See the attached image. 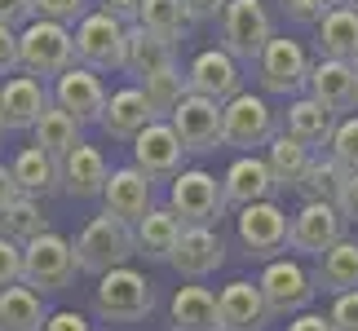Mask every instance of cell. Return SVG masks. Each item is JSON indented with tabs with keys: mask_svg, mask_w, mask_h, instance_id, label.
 Here are the masks:
<instances>
[{
	"mask_svg": "<svg viewBox=\"0 0 358 331\" xmlns=\"http://www.w3.org/2000/svg\"><path fill=\"white\" fill-rule=\"evenodd\" d=\"M186 163V146L173 133L169 119H155L150 128L133 142V168H142L150 182H173Z\"/></svg>",
	"mask_w": 358,
	"mask_h": 331,
	"instance_id": "cell-17",
	"label": "cell"
},
{
	"mask_svg": "<svg viewBox=\"0 0 358 331\" xmlns=\"http://www.w3.org/2000/svg\"><path fill=\"white\" fill-rule=\"evenodd\" d=\"M13 199H18V182H13L9 163H0V212H5V208H9Z\"/></svg>",
	"mask_w": 358,
	"mask_h": 331,
	"instance_id": "cell-50",
	"label": "cell"
},
{
	"mask_svg": "<svg viewBox=\"0 0 358 331\" xmlns=\"http://www.w3.org/2000/svg\"><path fill=\"white\" fill-rule=\"evenodd\" d=\"M266 163H270L274 186H279V190H296L301 182H306L310 163H314V150H310V146H301L296 137L279 133V137H274V142L266 146Z\"/></svg>",
	"mask_w": 358,
	"mask_h": 331,
	"instance_id": "cell-33",
	"label": "cell"
},
{
	"mask_svg": "<svg viewBox=\"0 0 358 331\" xmlns=\"http://www.w3.org/2000/svg\"><path fill=\"white\" fill-rule=\"evenodd\" d=\"M102 13L115 18L120 27H137V18H142V0H102Z\"/></svg>",
	"mask_w": 358,
	"mask_h": 331,
	"instance_id": "cell-45",
	"label": "cell"
},
{
	"mask_svg": "<svg viewBox=\"0 0 358 331\" xmlns=\"http://www.w3.org/2000/svg\"><path fill=\"white\" fill-rule=\"evenodd\" d=\"M150 309H155V283L133 265L102 274L93 287V314L102 323H142L150 318Z\"/></svg>",
	"mask_w": 358,
	"mask_h": 331,
	"instance_id": "cell-4",
	"label": "cell"
},
{
	"mask_svg": "<svg viewBox=\"0 0 358 331\" xmlns=\"http://www.w3.org/2000/svg\"><path fill=\"white\" fill-rule=\"evenodd\" d=\"M252 71H257L261 93H270V98H306L314 62H310V53H306V45H301V40L274 36L270 49L261 53V62L252 66Z\"/></svg>",
	"mask_w": 358,
	"mask_h": 331,
	"instance_id": "cell-7",
	"label": "cell"
},
{
	"mask_svg": "<svg viewBox=\"0 0 358 331\" xmlns=\"http://www.w3.org/2000/svg\"><path fill=\"white\" fill-rule=\"evenodd\" d=\"M336 9H354L358 13V0H336Z\"/></svg>",
	"mask_w": 358,
	"mask_h": 331,
	"instance_id": "cell-51",
	"label": "cell"
},
{
	"mask_svg": "<svg viewBox=\"0 0 358 331\" xmlns=\"http://www.w3.org/2000/svg\"><path fill=\"white\" fill-rule=\"evenodd\" d=\"M261 296H266V309L270 318H296V314H310V300H314V274L301 265L296 256H279V260H266L261 270Z\"/></svg>",
	"mask_w": 358,
	"mask_h": 331,
	"instance_id": "cell-10",
	"label": "cell"
},
{
	"mask_svg": "<svg viewBox=\"0 0 358 331\" xmlns=\"http://www.w3.org/2000/svg\"><path fill=\"white\" fill-rule=\"evenodd\" d=\"M354 66H358V62H354Z\"/></svg>",
	"mask_w": 358,
	"mask_h": 331,
	"instance_id": "cell-53",
	"label": "cell"
},
{
	"mask_svg": "<svg viewBox=\"0 0 358 331\" xmlns=\"http://www.w3.org/2000/svg\"><path fill=\"white\" fill-rule=\"evenodd\" d=\"M45 323H49V309L40 292H31L27 283L0 292V331H45Z\"/></svg>",
	"mask_w": 358,
	"mask_h": 331,
	"instance_id": "cell-32",
	"label": "cell"
},
{
	"mask_svg": "<svg viewBox=\"0 0 358 331\" xmlns=\"http://www.w3.org/2000/svg\"><path fill=\"white\" fill-rule=\"evenodd\" d=\"M287 331H332V323H327V314H296Z\"/></svg>",
	"mask_w": 358,
	"mask_h": 331,
	"instance_id": "cell-49",
	"label": "cell"
},
{
	"mask_svg": "<svg viewBox=\"0 0 358 331\" xmlns=\"http://www.w3.org/2000/svg\"><path fill=\"white\" fill-rule=\"evenodd\" d=\"M76 247L71 239H62V234H45V239L27 243L22 247V283L31 287V292L49 296V292H66V287L76 283Z\"/></svg>",
	"mask_w": 358,
	"mask_h": 331,
	"instance_id": "cell-9",
	"label": "cell"
},
{
	"mask_svg": "<svg viewBox=\"0 0 358 331\" xmlns=\"http://www.w3.org/2000/svg\"><path fill=\"white\" fill-rule=\"evenodd\" d=\"M155 106L146 102V93L129 84V89H115L111 98H106V110H102V124L98 128L111 137V142H137L150 124H155Z\"/></svg>",
	"mask_w": 358,
	"mask_h": 331,
	"instance_id": "cell-21",
	"label": "cell"
},
{
	"mask_svg": "<svg viewBox=\"0 0 358 331\" xmlns=\"http://www.w3.org/2000/svg\"><path fill=\"white\" fill-rule=\"evenodd\" d=\"M222 190H226V208H239V212L252 208V203H270L274 195H279L266 155H239V159L226 168Z\"/></svg>",
	"mask_w": 358,
	"mask_h": 331,
	"instance_id": "cell-20",
	"label": "cell"
},
{
	"mask_svg": "<svg viewBox=\"0 0 358 331\" xmlns=\"http://www.w3.org/2000/svg\"><path fill=\"white\" fill-rule=\"evenodd\" d=\"M5 133H9V128H5V119H0V150H5Z\"/></svg>",
	"mask_w": 358,
	"mask_h": 331,
	"instance_id": "cell-52",
	"label": "cell"
},
{
	"mask_svg": "<svg viewBox=\"0 0 358 331\" xmlns=\"http://www.w3.org/2000/svg\"><path fill=\"white\" fill-rule=\"evenodd\" d=\"M45 234H49V216H45V208H40V199L18 195L5 212H0V239L27 247V243L45 239Z\"/></svg>",
	"mask_w": 358,
	"mask_h": 331,
	"instance_id": "cell-35",
	"label": "cell"
},
{
	"mask_svg": "<svg viewBox=\"0 0 358 331\" xmlns=\"http://www.w3.org/2000/svg\"><path fill=\"white\" fill-rule=\"evenodd\" d=\"M314 287L327 296H345V292H358V239H341L332 252L319 256L314 265Z\"/></svg>",
	"mask_w": 358,
	"mask_h": 331,
	"instance_id": "cell-29",
	"label": "cell"
},
{
	"mask_svg": "<svg viewBox=\"0 0 358 331\" xmlns=\"http://www.w3.org/2000/svg\"><path fill=\"white\" fill-rule=\"evenodd\" d=\"M310 98L319 102L323 110H332L336 119H345L358 110V66L354 62H332V58H319L310 71Z\"/></svg>",
	"mask_w": 358,
	"mask_h": 331,
	"instance_id": "cell-19",
	"label": "cell"
},
{
	"mask_svg": "<svg viewBox=\"0 0 358 331\" xmlns=\"http://www.w3.org/2000/svg\"><path fill=\"white\" fill-rule=\"evenodd\" d=\"M336 208L341 216L350 221V226H358V172L345 177V186H341V199H336Z\"/></svg>",
	"mask_w": 358,
	"mask_h": 331,
	"instance_id": "cell-48",
	"label": "cell"
},
{
	"mask_svg": "<svg viewBox=\"0 0 358 331\" xmlns=\"http://www.w3.org/2000/svg\"><path fill=\"white\" fill-rule=\"evenodd\" d=\"M287 230H292V216L274 199L252 203L235 216V234L248 260H279V252H287Z\"/></svg>",
	"mask_w": 358,
	"mask_h": 331,
	"instance_id": "cell-11",
	"label": "cell"
},
{
	"mask_svg": "<svg viewBox=\"0 0 358 331\" xmlns=\"http://www.w3.org/2000/svg\"><path fill=\"white\" fill-rule=\"evenodd\" d=\"M217 305H222V327L226 331H266L270 327L266 296L248 279H230L222 292H217Z\"/></svg>",
	"mask_w": 358,
	"mask_h": 331,
	"instance_id": "cell-23",
	"label": "cell"
},
{
	"mask_svg": "<svg viewBox=\"0 0 358 331\" xmlns=\"http://www.w3.org/2000/svg\"><path fill=\"white\" fill-rule=\"evenodd\" d=\"M169 323H173V331H226L217 292H213V287H199V283H186V287L173 292Z\"/></svg>",
	"mask_w": 358,
	"mask_h": 331,
	"instance_id": "cell-24",
	"label": "cell"
},
{
	"mask_svg": "<svg viewBox=\"0 0 358 331\" xmlns=\"http://www.w3.org/2000/svg\"><path fill=\"white\" fill-rule=\"evenodd\" d=\"M106 177H111L106 155L98 146L85 142V146H76L71 155L62 159V195H71V199H102Z\"/></svg>",
	"mask_w": 358,
	"mask_h": 331,
	"instance_id": "cell-25",
	"label": "cell"
},
{
	"mask_svg": "<svg viewBox=\"0 0 358 331\" xmlns=\"http://www.w3.org/2000/svg\"><path fill=\"white\" fill-rule=\"evenodd\" d=\"M336 115L332 110H323L319 102L310 98H292L283 110V133L287 137H296L301 146H310V150H323V146H332V133H336Z\"/></svg>",
	"mask_w": 358,
	"mask_h": 331,
	"instance_id": "cell-26",
	"label": "cell"
},
{
	"mask_svg": "<svg viewBox=\"0 0 358 331\" xmlns=\"http://www.w3.org/2000/svg\"><path fill=\"white\" fill-rule=\"evenodd\" d=\"M345 230H350V221L341 216L336 203H301L296 216H292V230H287V252L319 260L341 239H350Z\"/></svg>",
	"mask_w": 358,
	"mask_h": 331,
	"instance_id": "cell-12",
	"label": "cell"
},
{
	"mask_svg": "<svg viewBox=\"0 0 358 331\" xmlns=\"http://www.w3.org/2000/svg\"><path fill=\"white\" fill-rule=\"evenodd\" d=\"M332 9H336V0H283V13L292 22H306V27H319Z\"/></svg>",
	"mask_w": 358,
	"mask_h": 331,
	"instance_id": "cell-40",
	"label": "cell"
},
{
	"mask_svg": "<svg viewBox=\"0 0 358 331\" xmlns=\"http://www.w3.org/2000/svg\"><path fill=\"white\" fill-rule=\"evenodd\" d=\"M102 212L120 216L124 226H137V221H146L150 212L159 208L155 203V182L133 168V163H124V168H111V177H106V190H102Z\"/></svg>",
	"mask_w": 358,
	"mask_h": 331,
	"instance_id": "cell-15",
	"label": "cell"
},
{
	"mask_svg": "<svg viewBox=\"0 0 358 331\" xmlns=\"http://www.w3.org/2000/svg\"><path fill=\"white\" fill-rule=\"evenodd\" d=\"M173 133L182 137L186 155H213V150L226 146V124H222V106L208 102V98H195V93H186L182 102L173 106Z\"/></svg>",
	"mask_w": 358,
	"mask_h": 331,
	"instance_id": "cell-14",
	"label": "cell"
},
{
	"mask_svg": "<svg viewBox=\"0 0 358 331\" xmlns=\"http://www.w3.org/2000/svg\"><path fill=\"white\" fill-rule=\"evenodd\" d=\"M18 53H22V75L31 80H58L76 66V31H66L58 22H31L18 31Z\"/></svg>",
	"mask_w": 358,
	"mask_h": 331,
	"instance_id": "cell-5",
	"label": "cell"
},
{
	"mask_svg": "<svg viewBox=\"0 0 358 331\" xmlns=\"http://www.w3.org/2000/svg\"><path fill=\"white\" fill-rule=\"evenodd\" d=\"M182 221L173 216V208H155L146 221H137L133 234H137V256L146 260H173L177 243H182Z\"/></svg>",
	"mask_w": 358,
	"mask_h": 331,
	"instance_id": "cell-31",
	"label": "cell"
},
{
	"mask_svg": "<svg viewBox=\"0 0 358 331\" xmlns=\"http://www.w3.org/2000/svg\"><path fill=\"white\" fill-rule=\"evenodd\" d=\"M137 27H142L146 36L164 40V45L177 49V40H182L190 31V13L182 0H142V18H137Z\"/></svg>",
	"mask_w": 358,
	"mask_h": 331,
	"instance_id": "cell-36",
	"label": "cell"
},
{
	"mask_svg": "<svg viewBox=\"0 0 358 331\" xmlns=\"http://www.w3.org/2000/svg\"><path fill=\"white\" fill-rule=\"evenodd\" d=\"M169 265L182 274L186 283H199L208 279V274H217L226 265V243L217 230H203V226H186L182 230V243H177V252Z\"/></svg>",
	"mask_w": 358,
	"mask_h": 331,
	"instance_id": "cell-22",
	"label": "cell"
},
{
	"mask_svg": "<svg viewBox=\"0 0 358 331\" xmlns=\"http://www.w3.org/2000/svg\"><path fill=\"white\" fill-rule=\"evenodd\" d=\"M22 71V53H18V31L0 27V80L18 75Z\"/></svg>",
	"mask_w": 358,
	"mask_h": 331,
	"instance_id": "cell-44",
	"label": "cell"
},
{
	"mask_svg": "<svg viewBox=\"0 0 358 331\" xmlns=\"http://www.w3.org/2000/svg\"><path fill=\"white\" fill-rule=\"evenodd\" d=\"M186 13H190V22H222V13L230 0H182Z\"/></svg>",
	"mask_w": 358,
	"mask_h": 331,
	"instance_id": "cell-47",
	"label": "cell"
},
{
	"mask_svg": "<svg viewBox=\"0 0 358 331\" xmlns=\"http://www.w3.org/2000/svg\"><path fill=\"white\" fill-rule=\"evenodd\" d=\"M217 31H222V49L239 66H257L261 53H266L270 40H274L270 5H266V0H230L226 13H222V22H217Z\"/></svg>",
	"mask_w": 358,
	"mask_h": 331,
	"instance_id": "cell-2",
	"label": "cell"
},
{
	"mask_svg": "<svg viewBox=\"0 0 358 331\" xmlns=\"http://www.w3.org/2000/svg\"><path fill=\"white\" fill-rule=\"evenodd\" d=\"M327 155H332V159H336L345 172H358V115H345V119L336 124Z\"/></svg>",
	"mask_w": 358,
	"mask_h": 331,
	"instance_id": "cell-39",
	"label": "cell"
},
{
	"mask_svg": "<svg viewBox=\"0 0 358 331\" xmlns=\"http://www.w3.org/2000/svg\"><path fill=\"white\" fill-rule=\"evenodd\" d=\"M76 66H89L98 75L129 71V27H120L106 13H89L76 27Z\"/></svg>",
	"mask_w": 358,
	"mask_h": 331,
	"instance_id": "cell-8",
	"label": "cell"
},
{
	"mask_svg": "<svg viewBox=\"0 0 358 331\" xmlns=\"http://www.w3.org/2000/svg\"><path fill=\"white\" fill-rule=\"evenodd\" d=\"M71 247H76V265H80V274H93V279H102V274L124 270V265L137 256V234H133V226H124L120 216L98 212V216L85 221V230L76 234Z\"/></svg>",
	"mask_w": 358,
	"mask_h": 331,
	"instance_id": "cell-1",
	"label": "cell"
},
{
	"mask_svg": "<svg viewBox=\"0 0 358 331\" xmlns=\"http://www.w3.org/2000/svg\"><path fill=\"white\" fill-rule=\"evenodd\" d=\"M49 106H53V93L40 80L22 75V71L0 80V119H5L9 133H31Z\"/></svg>",
	"mask_w": 358,
	"mask_h": 331,
	"instance_id": "cell-18",
	"label": "cell"
},
{
	"mask_svg": "<svg viewBox=\"0 0 358 331\" xmlns=\"http://www.w3.org/2000/svg\"><path fill=\"white\" fill-rule=\"evenodd\" d=\"M314 45H319V58L358 62V13L354 9H332L314 27Z\"/></svg>",
	"mask_w": 358,
	"mask_h": 331,
	"instance_id": "cell-30",
	"label": "cell"
},
{
	"mask_svg": "<svg viewBox=\"0 0 358 331\" xmlns=\"http://www.w3.org/2000/svg\"><path fill=\"white\" fill-rule=\"evenodd\" d=\"M45 331H93V323L80 309H53L49 323H45Z\"/></svg>",
	"mask_w": 358,
	"mask_h": 331,
	"instance_id": "cell-46",
	"label": "cell"
},
{
	"mask_svg": "<svg viewBox=\"0 0 358 331\" xmlns=\"http://www.w3.org/2000/svg\"><path fill=\"white\" fill-rule=\"evenodd\" d=\"M327 323H332V331H358V292L336 296L327 309Z\"/></svg>",
	"mask_w": 358,
	"mask_h": 331,
	"instance_id": "cell-42",
	"label": "cell"
},
{
	"mask_svg": "<svg viewBox=\"0 0 358 331\" xmlns=\"http://www.w3.org/2000/svg\"><path fill=\"white\" fill-rule=\"evenodd\" d=\"M53 106L66 110L76 124H102V110H106V84L98 71H89V66H71L66 75L53 80Z\"/></svg>",
	"mask_w": 358,
	"mask_h": 331,
	"instance_id": "cell-16",
	"label": "cell"
},
{
	"mask_svg": "<svg viewBox=\"0 0 358 331\" xmlns=\"http://www.w3.org/2000/svg\"><path fill=\"white\" fill-rule=\"evenodd\" d=\"M80 128L85 124H76L66 110H58V106H49L45 115H40V124L31 128V146H40L45 155H53V159H66L76 146H85V137H80Z\"/></svg>",
	"mask_w": 358,
	"mask_h": 331,
	"instance_id": "cell-34",
	"label": "cell"
},
{
	"mask_svg": "<svg viewBox=\"0 0 358 331\" xmlns=\"http://www.w3.org/2000/svg\"><path fill=\"white\" fill-rule=\"evenodd\" d=\"M22 283V247L0 239V292L5 287H18Z\"/></svg>",
	"mask_w": 358,
	"mask_h": 331,
	"instance_id": "cell-41",
	"label": "cell"
},
{
	"mask_svg": "<svg viewBox=\"0 0 358 331\" xmlns=\"http://www.w3.org/2000/svg\"><path fill=\"white\" fill-rule=\"evenodd\" d=\"M186 93L208 98L217 106L235 102L243 93V66L230 58L222 45H217V49H199L195 58H190V66H186Z\"/></svg>",
	"mask_w": 358,
	"mask_h": 331,
	"instance_id": "cell-13",
	"label": "cell"
},
{
	"mask_svg": "<svg viewBox=\"0 0 358 331\" xmlns=\"http://www.w3.org/2000/svg\"><path fill=\"white\" fill-rule=\"evenodd\" d=\"M9 172H13V182H18V195H27V199H45L53 190H62V163L53 155H45L40 146H22L18 155H13Z\"/></svg>",
	"mask_w": 358,
	"mask_h": 331,
	"instance_id": "cell-27",
	"label": "cell"
},
{
	"mask_svg": "<svg viewBox=\"0 0 358 331\" xmlns=\"http://www.w3.org/2000/svg\"><path fill=\"white\" fill-rule=\"evenodd\" d=\"M345 177H350V172L341 168L332 155H314L306 182L296 186V195H301V203H336V199H341V186H345Z\"/></svg>",
	"mask_w": 358,
	"mask_h": 331,
	"instance_id": "cell-37",
	"label": "cell"
},
{
	"mask_svg": "<svg viewBox=\"0 0 358 331\" xmlns=\"http://www.w3.org/2000/svg\"><path fill=\"white\" fill-rule=\"evenodd\" d=\"M169 71H177V49L146 36L142 27H129V75L137 80V89H146L150 80H159Z\"/></svg>",
	"mask_w": 358,
	"mask_h": 331,
	"instance_id": "cell-28",
	"label": "cell"
},
{
	"mask_svg": "<svg viewBox=\"0 0 358 331\" xmlns=\"http://www.w3.org/2000/svg\"><path fill=\"white\" fill-rule=\"evenodd\" d=\"M31 22H36L31 0H0V27H9V31H27Z\"/></svg>",
	"mask_w": 358,
	"mask_h": 331,
	"instance_id": "cell-43",
	"label": "cell"
},
{
	"mask_svg": "<svg viewBox=\"0 0 358 331\" xmlns=\"http://www.w3.org/2000/svg\"><path fill=\"white\" fill-rule=\"evenodd\" d=\"M31 9L40 22H58L66 31H76L89 18V0H31Z\"/></svg>",
	"mask_w": 358,
	"mask_h": 331,
	"instance_id": "cell-38",
	"label": "cell"
},
{
	"mask_svg": "<svg viewBox=\"0 0 358 331\" xmlns=\"http://www.w3.org/2000/svg\"><path fill=\"white\" fill-rule=\"evenodd\" d=\"M222 124H226V146L239 155H257L266 150L274 137L283 133V110H274L266 102V93H239L235 102L222 106Z\"/></svg>",
	"mask_w": 358,
	"mask_h": 331,
	"instance_id": "cell-3",
	"label": "cell"
},
{
	"mask_svg": "<svg viewBox=\"0 0 358 331\" xmlns=\"http://www.w3.org/2000/svg\"><path fill=\"white\" fill-rule=\"evenodd\" d=\"M169 208L182 226H203L213 230L226 216V190L208 168H182L169 182Z\"/></svg>",
	"mask_w": 358,
	"mask_h": 331,
	"instance_id": "cell-6",
	"label": "cell"
}]
</instances>
